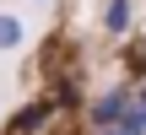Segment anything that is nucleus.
Returning <instances> with one entry per match:
<instances>
[{"label":"nucleus","mask_w":146,"mask_h":135,"mask_svg":"<svg viewBox=\"0 0 146 135\" xmlns=\"http://www.w3.org/2000/svg\"><path fill=\"white\" fill-rule=\"evenodd\" d=\"M33 5H49V0H33Z\"/></svg>","instance_id":"0eeeda50"},{"label":"nucleus","mask_w":146,"mask_h":135,"mask_svg":"<svg viewBox=\"0 0 146 135\" xmlns=\"http://www.w3.org/2000/svg\"><path fill=\"white\" fill-rule=\"evenodd\" d=\"M130 16H135V5H130V0H108V11H103V27L119 38V32H130Z\"/></svg>","instance_id":"f03ea898"},{"label":"nucleus","mask_w":146,"mask_h":135,"mask_svg":"<svg viewBox=\"0 0 146 135\" xmlns=\"http://www.w3.org/2000/svg\"><path fill=\"white\" fill-rule=\"evenodd\" d=\"M130 108H135V103H130V92L119 87V92H108V97L92 108V124H98V130H119V119H125Z\"/></svg>","instance_id":"f257e3e1"},{"label":"nucleus","mask_w":146,"mask_h":135,"mask_svg":"<svg viewBox=\"0 0 146 135\" xmlns=\"http://www.w3.org/2000/svg\"><path fill=\"white\" fill-rule=\"evenodd\" d=\"M135 103H141V108H146V87H141V97H135Z\"/></svg>","instance_id":"39448f33"},{"label":"nucleus","mask_w":146,"mask_h":135,"mask_svg":"<svg viewBox=\"0 0 146 135\" xmlns=\"http://www.w3.org/2000/svg\"><path fill=\"white\" fill-rule=\"evenodd\" d=\"M38 124H43V108H27V114L16 119V130H38Z\"/></svg>","instance_id":"20e7f679"},{"label":"nucleus","mask_w":146,"mask_h":135,"mask_svg":"<svg viewBox=\"0 0 146 135\" xmlns=\"http://www.w3.org/2000/svg\"><path fill=\"white\" fill-rule=\"evenodd\" d=\"M103 135H125V130H103Z\"/></svg>","instance_id":"423d86ee"},{"label":"nucleus","mask_w":146,"mask_h":135,"mask_svg":"<svg viewBox=\"0 0 146 135\" xmlns=\"http://www.w3.org/2000/svg\"><path fill=\"white\" fill-rule=\"evenodd\" d=\"M22 43H27V27H22V16L0 11V49H22Z\"/></svg>","instance_id":"7ed1b4c3"}]
</instances>
